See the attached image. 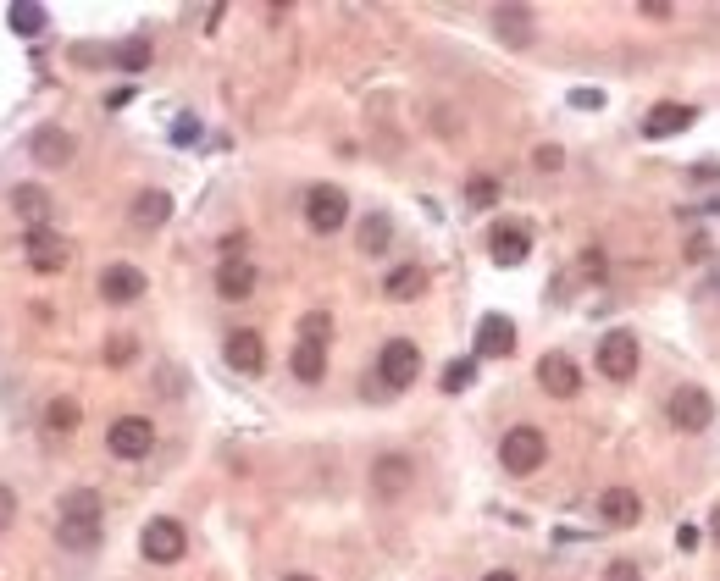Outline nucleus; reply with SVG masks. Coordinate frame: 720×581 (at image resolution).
Instances as JSON below:
<instances>
[{
    "instance_id": "nucleus-27",
    "label": "nucleus",
    "mask_w": 720,
    "mask_h": 581,
    "mask_svg": "<svg viewBox=\"0 0 720 581\" xmlns=\"http://www.w3.org/2000/svg\"><path fill=\"white\" fill-rule=\"evenodd\" d=\"M471 377H477V360H449V366H444V393L471 388Z\"/></svg>"
},
{
    "instance_id": "nucleus-2",
    "label": "nucleus",
    "mask_w": 720,
    "mask_h": 581,
    "mask_svg": "<svg viewBox=\"0 0 720 581\" xmlns=\"http://www.w3.org/2000/svg\"><path fill=\"white\" fill-rule=\"evenodd\" d=\"M543 460H549V443H543V432H538V427H510V432H504V443H499V465H504L510 476H532Z\"/></svg>"
},
{
    "instance_id": "nucleus-16",
    "label": "nucleus",
    "mask_w": 720,
    "mask_h": 581,
    "mask_svg": "<svg viewBox=\"0 0 720 581\" xmlns=\"http://www.w3.org/2000/svg\"><path fill=\"white\" fill-rule=\"evenodd\" d=\"M693 128V106H682V100H660V106L643 117V133L648 139H671V133Z\"/></svg>"
},
{
    "instance_id": "nucleus-12",
    "label": "nucleus",
    "mask_w": 720,
    "mask_h": 581,
    "mask_svg": "<svg viewBox=\"0 0 720 581\" xmlns=\"http://www.w3.org/2000/svg\"><path fill=\"white\" fill-rule=\"evenodd\" d=\"M527 249H532V238H527V227H516V222H499L488 233L493 266H521V261H527Z\"/></svg>"
},
{
    "instance_id": "nucleus-39",
    "label": "nucleus",
    "mask_w": 720,
    "mask_h": 581,
    "mask_svg": "<svg viewBox=\"0 0 720 581\" xmlns=\"http://www.w3.org/2000/svg\"><path fill=\"white\" fill-rule=\"evenodd\" d=\"M709 537H715V548H720V504H715V521H709Z\"/></svg>"
},
{
    "instance_id": "nucleus-36",
    "label": "nucleus",
    "mask_w": 720,
    "mask_h": 581,
    "mask_svg": "<svg viewBox=\"0 0 720 581\" xmlns=\"http://www.w3.org/2000/svg\"><path fill=\"white\" fill-rule=\"evenodd\" d=\"M571 106L593 111V106H604V95H599V89H576V95H571Z\"/></svg>"
},
{
    "instance_id": "nucleus-28",
    "label": "nucleus",
    "mask_w": 720,
    "mask_h": 581,
    "mask_svg": "<svg viewBox=\"0 0 720 581\" xmlns=\"http://www.w3.org/2000/svg\"><path fill=\"white\" fill-rule=\"evenodd\" d=\"M383 244H388V222H383V216H366V222H360V249L377 255Z\"/></svg>"
},
{
    "instance_id": "nucleus-32",
    "label": "nucleus",
    "mask_w": 720,
    "mask_h": 581,
    "mask_svg": "<svg viewBox=\"0 0 720 581\" xmlns=\"http://www.w3.org/2000/svg\"><path fill=\"white\" fill-rule=\"evenodd\" d=\"M599 581H643V570L632 565V559H610V565H604V576Z\"/></svg>"
},
{
    "instance_id": "nucleus-11",
    "label": "nucleus",
    "mask_w": 720,
    "mask_h": 581,
    "mask_svg": "<svg viewBox=\"0 0 720 581\" xmlns=\"http://www.w3.org/2000/svg\"><path fill=\"white\" fill-rule=\"evenodd\" d=\"M222 355H228V366H233V371H244V377H255V371L266 366V344H261V332H250V327L228 332Z\"/></svg>"
},
{
    "instance_id": "nucleus-37",
    "label": "nucleus",
    "mask_w": 720,
    "mask_h": 581,
    "mask_svg": "<svg viewBox=\"0 0 720 581\" xmlns=\"http://www.w3.org/2000/svg\"><path fill=\"white\" fill-rule=\"evenodd\" d=\"M532 161H538V166H543V172H554V166H560V161H565V155H560V150H554V144H543V150H538V155H532Z\"/></svg>"
},
{
    "instance_id": "nucleus-15",
    "label": "nucleus",
    "mask_w": 720,
    "mask_h": 581,
    "mask_svg": "<svg viewBox=\"0 0 720 581\" xmlns=\"http://www.w3.org/2000/svg\"><path fill=\"white\" fill-rule=\"evenodd\" d=\"M410 482H416V465H410L405 454H383V460L372 465V487H377L383 498H399Z\"/></svg>"
},
{
    "instance_id": "nucleus-35",
    "label": "nucleus",
    "mask_w": 720,
    "mask_h": 581,
    "mask_svg": "<svg viewBox=\"0 0 720 581\" xmlns=\"http://www.w3.org/2000/svg\"><path fill=\"white\" fill-rule=\"evenodd\" d=\"M698 543H704V532H698V526H682V532H676V548H682V554H693Z\"/></svg>"
},
{
    "instance_id": "nucleus-17",
    "label": "nucleus",
    "mask_w": 720,
    "mask_h": 581,
    "mask_svg": "<svg viewBox=\"0 0 720 581\" xmlns=\"http://www.w3.org/2000/svg\"><path fill=\"white\" fill-rule=\"evenodd\" d=\"M599 521L604 526H637L643 521V498H637L632 487H610V493L599 498Z\"/></svg>"
},
{
    "instance_id": "nucleus-6",
    "label": "nucleus",
    "mask_w": 720,
    "mask_h": 581,
    "mask_svg": "<svg viewBox=\"0 0 720 581\" xmlns=\"http://www.w3.org/2000/svg\"><path fill=\"white\" fill-rule=\"evenodd\" d=\"M106 443H111L117 460H144V454L156 449V427H150L144 415H122V421H111Z\"/></svg>"
},
{
    "instance_id": "nucleus-23",
    "label": "nucleus",
    "mask_w": 720,
    "mask_h": 581,
    "mask_svg": "<svg viewBox=\"0 0 720 581\" xmlns=\"http://www.w3.org/2000/svg\"><path fill=\"white\" fill-rule=\"evenodd\" d=\"M12 205H17V211H23V216H28V222H34V227H45V216H50V200H45V189H34V183H23V189L12 194Z\"/></svg>"
},
{
    "instance_id": "nucleus-41",
    "label": "nucleus",
    "mask_w": 720,
    "mask_h": 581,
    "mask_svg": "<svg viewBox=\"0 0 720 581\" xmlns=\"http://www.w3.org/2000/svg\"><path fill=\"white\" fill-rule=\"evenodd\" d=\"M288 581H316V576H288Z\"/></svg>"
},
{
    "instance_id": "nucleus-30",
    "label": "nucleus",
    "mask_w": 720,
    "mask_h": 581,
    "mask_svg": "<svg viewBox=\"0 0 720 581\" xmlns=\"http://www.w3.org/2000/svg\"><path fill=\"white\" fill-rule=\"evenodd\" d=\"M144 61H150V45H144V39H128V45L117 50V67H128V72H139Z\"/></svg>"
},
{
    "instance_id": "nucleus-20",
    "label": "nucleus",
    "mask_w": 720,
    "mask_h": 581,
    "mask_svg": "<svg viewBox=\"0 0 720 581\" xmlns=\"http://www.w3.org/2000/svg\"><path fill=\"white\" fill-rule=\"evenodd\" d=\"M288 371H294V377L300 382H322L327 377V344H294V355H288Z\"/></svg>"
},
{
    "instance_id": "nucleus-14",
    "label": "nucleus",
    "mask_w": 720,
    "mask_h": 581,
    "mask_svg": "<svg viewBox=\"0 0 720 581\" xmlns=\"http://www.w3.org/2000/svg\"><path fill=\"white\" fill-rule=\"evenodd\" d=\"M538 382H543V393H554V399H576V388H582V371H576L565 355H543V360H538Z\"/></svg>"
},
{
    "instance_id": "nucleus-10",
    "label": "nucleus",
    "mask_w": 720,
    "mask_h": 581,
    "mask_svg": "<svg viewBox=\"0 0 720 581\" xmlns=\"http://www.w3.org/2000/svg\"><path fill=\"white\" fill-rule=\"evenodd\" d=\"M23 249H28V266H34V272H45V277H56L61 266H67V244H61L50 227H34V233L23 238Z\"/></svg>"
},
{
    "instance_id": "nucleus-33",
    "label": "nucleus",
    "mask_w": 720,
    "mask_h": 581,
    "mask_svg": "<svg viewBox=\"0 0 720 581\" xmlns=\"http://www.w3.org/2000/svg\"><path fill=\"white\" fill-rule=\"evenodd\" d=\"M12 521H17V493L0 487V532H12Z\"/></svg>"
},
{
    "instance_id": "nucleus-34",
    "label": "nucleus",
    "mask_w": 720,
    "mask_h": 581,
    "mask_svg": "<svg viewBox=\"0 0 720 581\" xmlns=\"http://www.w3.org/2000/svg\"><path fill=\"white\" fill-rule=\"evenodd\" d=\"M106 360H111V366H122V360H133V338H111Z\"/></svg>"
},
{
    "instance_id": "nucleus-3",
    "label": "nucleus",
    "mask_w": 720,
    "mask_h": 581,
    "mask_svg": "<svg viewBox=\"0 0 720 581\" xmlns=\"http://www.w3.org/2000/svg\"><path fill=\"white\" fill-rule=\"evenodd\" d=\"M139 548H144V559H150V565H178L183 548H189V532H183L172 515H156V521H144Z\"/></svg>"
},
{
    "instance_id": "nucleus-1",
    "label": "nucleus",
    "mask_w": 720,
    "mask_h": 581,
    "mask_svg": "<svg viewBox=\"0 0 720 581\" xmlns=\"http://www.w3.org/2000/svg\"><path fill=\"white\" fill-rule=\"evenodd\" d=\"M100 532H106V515H100V493L78 487V493L61 498V515H56L61 548H78V554H89V548H100Z\"/></svg>"
},
{
    "instance_id": "nucleus-40",
    "label": "nucleus",
    "mask_w": 720,
    "mask_h": 581,
    "mask_svg": "<svg viewBox=\"0 0 720 581\" xmlns=\"http://www.w3.org/2000/svg\"><path fill=\"white\" fill-rule=\"evenodd\" d=\"M482 581H516V576H510V570H488Z\"/></svg>"
},
{
    "instance_id": "nucleus-9",
    "label": "nucleus",
    "mask_w": 720,
    "mask_h": 581,
    "mask_svg": "<svg viewBox=\"0 0 720 581\" xmlns=\"http://www.w3.org/2000/svg\"><path fill=\"white\" fill-rule=\"evenodd\" d=\"M139 294H144V272H139V266L117 261V266L100 272V299H106V305H133Z\"/></svg>"
},
{
    "instance_id": "nucleus-18",
    "label": "nucleus",
    "mask_w": 720,
    "mask_h": 581,
    "mask_svg": "<svg viewBox=\"0 0 720 581\" xmlns=\"http://www.w3.org/2000/svg\"><path fill=\"white\" fill-rule=\"evenodd\" d=\"M28 150H34L39 166H67L72 161V133L67 128H39L34 139H28Z\"/></svg>"
},
{
    "instance_id": "nucleus-25",
    "label": "nucleus",
    "mask_w": 720,
    "mask_h": 581,
    "mask_svg": "<svg viewBox=\"0 0 720 581\" xmlns=\"http://www.w3.org/2000/svg\"><path fill=\"white\" fill-rule=\"evenodd\" d=\"M78 421H84L78 399H50V404H45V427H50V432H72Z\"/></svg>"
},
{
    "instance_id": "nucleus-31",
    "label": "nucleus",
    "mask_w": 720,
    "mask_h": 581,
    "mask_svg": "<svg viewBox=\"0 0 720 581\" xmlns=\"http://www.w3.org/2000/svg\"><path fill=\"white\" fill-rule=\"evenodd\" d=\"M499 34L504 39H527V12H521V6L510 12V6H504V12H499Z\"/></svg>"
},
{
    "instance_id": "nucleus-7",
    "label": "nucleus",
    "mask_w": 720,
    "mask_h": 581,
    "mask_svg": "<svg viewBox=\"0 0 720 581\" xmlns=\"http://www.w3.org/2000/svg\"><path fill=\"white\" fill-rule=\"evenodd\" d=\"M599 371L610 382H632L637 377V338L632 332H604L599 338Z\"/></svg>"
},
{
    "instance_id": "nucleus-19",
    "label": "nucleus",
    "mask_w": 720,
    "mask_h": 581,
    "mask_svg": "<svg viewBox=\"0 0 720 581\" xmlns=\"http://www.w3.org/2000/svg\"><path fill=\"white\" fill-rule=\"evenodd\" d=\"M216 294L222 299H250L255 294V266L250 261H222V272H216Z\"/></svg>"
},
{
    "instance_id": "nucleus-5",
    "label": "nucleus",
    "mask_w": 720,
    "mask_h": 581,
    "mask_svg": "<svg viewBox=\"0 0 720 581\" xmlns=\"http://www.w3.org/2000/svg\"><path fill=\"white\" fill-rule=\"evenodd\" d=\"M349 216V194L333 189V183H316L311 194H305V222H311V233H338Z\"/></svg>"
},
{
    "instance_id": "nucleus-8",
    "label": "nucleus",
    "mask_w": 720,
    "mask_h": 581,
    "mask_svg": "<svg viewBox=\"0 0 720 581\" xmlns=\"http://www.w3.org/2000/svg\"><path fill=\"white\" fill-rule=\"evenodd\" d=\"M377 371H383L388 388H410L421 371V349L410 344V338H394V344H383V355H377Z\"/></svg>"
},
{
    "instance_id": "nucleus-38",
    "label": "nucleus",
    "mask_w": 720,
    "mask_h": 581,
    "mask_svg": "<svg viewBox=\"0 0 720 581\" xmlns=\"http://www.w3.org/2000/svg\"><path fill=\"white\" fill-rule=\"evenodd\" d=\"M643 17H654V23H665V17H671V6H665V0H654V6H648V0H643Z\"/></svg>"
},
{
    "instance_id": "nucleus-26",
    "label": "nucleus",
    "mask_w": 720,
    "mask_h": 581,
    "mask_svg": "<svg viewBox=\"0 0 720 581\" xmlns=\"http://www.w3.org/2000/svg\"><path fill=\"white\" fill-rule=\"evenodd\" d=\"M300 338L305 344H327V338H333V316H327V310H311V316L300 321Z\"/></svg>"
},
{
    "instance_id": "nucleus-21",
    "label": "nucleus",
    "mask_w": 720,
    "mask_h": 581,
    "mask_svg": "<svg viewBox=\"0 0 720 581\" xmlns=\"http://www.w3.org/2000/svg\"><path fill=\"white\" fill-rule=\"evenodd\" d=\"M172 216V194L161 189H144L139 200H133V227H161Z\"/></svg>"
},
{
    "instance_id": "nucleus-24",
    "label": "nucleus",
    "mask_w": 720,
    "mask_h": 581,
    "mask_svg": "<svg viewBox=\"0 0 720 581\" xmlns=\"http://www.w3.org/2000/svg\"><path fill=\"white\" fill-rule=\"evenodd\" d=\"M6 17H12L17 34H45V17H50V12L39 6V0H17V6H12Z\"/></svg>"
},
{
    "instance_id": "nucleus-22",
    "label": "nucleus",
    "mask_w": 720,
    "mask_h": 581,
    "mask_svg": "<svg viewBox=\"0 0 720 581\" xmlns=\"http://www.w3.org/2000/svg\"><path fill=\"white\" fill-rule=\"evenodd\" d=\"M421 288H427V272H421V266H394V272H388V283H383V294L405 305V299L421 294Z\"/></svg>"
},
{
    "instance_id": "nucleus-4",
    "label": "nucleus",
    "mask_w": 720,
    "mask_h": 581,
    "mask_svg": "<svg viewBox=\"0 0 720 581\" xmlns=\"http://www.w3.org/2000/svg\"><path fill=\"white\" fill-rule=\"evenodd\" d=\"M665 415H671V427H676V432H704L709 421H715V399H709L704 388H693V382H687V388L671 393Z\"/></svg>"
},
{
    "instance_id": "nucleus-13",
    "label": "nucleus",
    "mask_w": 720,
    "mask_h": 581,
    "mask_svg": "<svg viewBox=\"0 0 720 581\" xmlns=\"http://www.w3.org/2000/svg\"><path fill=\"white\" fill-rule=\"evenodd\" d=\"M477 355H482V360L516 355V321H510V316H482V327H477Z\"/></svg>"
},
{
    "instance_id": "nucleus-29",
    "label": "nucleus",
    "mask_w": 720,
    "mask_h": 581,
    "mask_svg": "<svg viewBox=\"0 0 720 581\" xmlns=\"http://www.w3.org/2000/svg\"><path fill=\"white\" fill-rule=\"evenodd\" d=\"M493 200H499V183H493V178H471V183H466V205H477V211H488Z\"/></svg>"
}]
</instances>
